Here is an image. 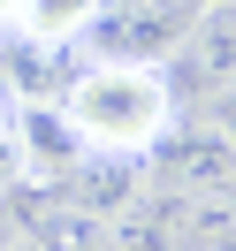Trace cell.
Returning a JSON list of instances; mask_svg holds the SVG:
<instances>
[{
    "label": "cell",
    "mask_w": 236,
    "mask_h": 251,
    "mask_svg": "<svg viewBox=\"0 0 236 251\" xmlns=\"http://www.w3.org/2000/svg\"><path fill=\"white\" fill-rule=\"evenodd\" d=\"M61 114L84 137V152H145L175 122V76L160 61H114L107 53L61 92Z\"/></svg>",
    "instance_id": "obj_1"
},
{
    "label": "cell",
    "mask_w": 236,
    "mask_h": 251,
    "mask_svg": "<svg viewBox=\"0 0 236 251\" xmlns=\"http://www.w3.org/2000/svg\"><path fill=\"white\" fill-rule=\"evenodd\" d=\"M168 76L198 99H229L236 92V0H206L198 16L183 23V38L168 46Z\"/></svg>",
    "instance_id": "obj_2"
},
{
    "label": "cell",
    "mask_w": 236,
    "mask_h": 251,
    "mask_svg": "<svg viewBox=\"0 0 236 251\" xmlns=\"http://www.w3.org/2000/svg\"><path fill=\"white\" fill-rule=\"evenodd\" d=\"M145 152H153V168H145V183H160V190H221V183H236V129H160L153 145H145Z\"/></svg>",
    "instance_id": "obj_3"
},
{
    "label": "cell",
    "mask_w": 236,
    "mask_h": 251,
    "mask_svg": "<svg viewBox=\"0 0 236 251\" xmlns=\"http://www.w3.org/2000/svg\"><path fill=\"white\" fill-rule=\"evenodd\" d=\"M190 16H198V8H175V0H99L92 38L114 61H153V53H168L175 38H183Z\"/></svg>",
    "instance_id": "obj_4"
},
{
    "label": "cell",
    "mask_w": 236,
    "mask_h": 251,
    "mask_svg": "<svg viewBox=\"0 0 236 251\" xmlns=\"http://www.w3.org/2000/svg\"><path fill=\"white\" fill-rule=\"evenodd\" d=\"M92 16H99V0H8V8H0L8 38H23L31 53H53V46H69V38H84Z\"/></svg>",
    "instance_id": "obj_5"
},
{
    "label": "cell",
    "mask_w": 236,
    "mask_h": 251,
    "mask_svg": "<svg viewBox=\"0 0 236 251\" xmlns=\"http://www.w3.org/2000/svg\"><path fill=\"white\" fill-rule=\"evenodd\" d=\"M31 244L38 251H114V228H107V213L61 198V205H46V213L31 221Z\"/></svg>",
    "instance_id": "obj_6"
},
{
    "label": "cell",
    "mask_w": 236,
    "mask_h": 251,
    "mask_svg": "<svg viewBox=\"0 0 236 251\" xmlns=\"http://www.w3.org/2000/svg\"><path fill=\"white\" fill-rule=\"evenodd\" d=\"M0 152H16V107L0 99Z\"/></svg>",
    "instance_id": "obj_7"
},
{
    "label": "cell",
    "mask_w": 236,
    "mask_h": 251,
    "mask_svg": "<svg viewBox=\"0 0 236 251\" xmlns=\"http://www.w3.org/2000/svg\"><path fill=\"white\" fill-rule=\"evenodd\" d=\"M221 129H236V92H229V99H221Z\"/></svg>",
    "instance_id": "obj_8"
},
{
    "label": "cell",
    "mask_w": 236,
    "mask_h": 251,
    "mask_svg": "<svg viewBox=\"0 0 236 251\" xmlns=\"http://www.w3.org/2000/svg\"><path fill=\"white\" fill-rule=\"evenodd\" d=\"M221 251H236V236H221Z\"/></svg>",
    "instance_id": "obj_9"
}]
</instances>
